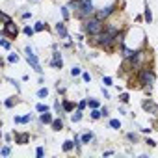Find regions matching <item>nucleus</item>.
<instances>
[{"instance_id":"nucleus-4","label":"nucleus","mask_w":158,"mask_h":158,"mask_svg":"<svg viewBox=\"0 0 158 158\" xmlns=\"http://www.w3.org/2000/svg\"><path fill=\"white\" fill-rule=\"evenodd\" d=\"M138 80H140V84L143 86V88H151V84L153 82H155V73H153L151 69H147V67H145V69H141L140 71V74H138Z\"/></svg>"},{"instance_id":"nucleus-12","label":"nucleus","mask_w":158,"mask_h":158,"mask_svg":"<svg viewBox=\"0 0 158 158\" xmlns=\"http://www.w3.org/2000/svg\"><path fill=\"white\" fill-rule=\"evenodd\" d=\"M143 108H145V110H153V112H158V108H156L155 104H153V102H149V101H145V102H143Z\"/></svg>"},{"instance_id":"nucleus-26","label":"nucleus","mask_w":158,"mask_h":158,"mask_svg":"<svg viewBox=\"0 0 158 158\" xmlns=\"http://www.w3.org/2000/svg\"><path fill=\"white\" fill-rule=\"evenodd\" d=\"M34 32H35V28H30V26H26V28H24V34L26 35H32Z\"/></svg>"},{"instance_id":"nucleus-31","label":"nucleus","mask_w":158,"mask_h":158,"mask_svg":"<svg viewBox=\"0 0 158 158\" xmlns=\"http://www.w3.org/2000/svg\"><path fill=\"white\" fill-rule=\"evenodd\" d=\"M0 43H2V47H4V49H9V41H6V39H2V41H0Z\"/></svg>"},{"instance_id":"nucleus-14","label":"nucleus","mask_w":158,"mask_h":158,"mask_svg":"<svg viewBox=\"0 0 158 158\" xmlns=\"http://www.w3.org/2000/svg\"><path fill=\"white\" fill-rule=\"evenodd\" d=\"M52 128H54V130H61V128H63V123H61L60 119H54V121H52Z\"/></svg>"},{"instance_id":"nucleus-20","label":"nucleus","mask_w":158,"mask_h":158,"mask_svg":"<svg viewBox=\"0 0 158 158\" xmlns=\"http://www.w3.org/2000/svg\"><path fill=\"white\" fill-rule=\"evenodd\" d=\"M7 61H9V63L19 61V56H17V54H9V56H7Z\"/></svg>"},{"instance_id":"nucleus-5","label":"nucleus","mask_w":158,"mask_h":158,"mask_svg":"<svg viewBox=\"0 0 158 158\" xmlns=\"http://www.w3.org/2000/svg\"><path fill=\"white\" fill-rule=\"evenodd\" d=\"M26 60H28V63H32V67H34L37 73H41V65H39V61H37V58H35V54H34V50L30 49V47H26Z\"/></svg>"},{"instance_id":"nucleus-1","label":"nucleus","mask_w":158,"mask_h":158,"mask_svg":"<svg viewBox=\"0 0 158 158\" xmlns=\"http://www.w3.org/2000/svg\"><path fill=\"white\" fill-rule=\"evenodd\" d=\"M113 37H115V34H113L112 30H108V28H104L101 32V34H97V35H93V41L97 43V45H101L104 50H112L113 49Z\"/></svg>"},{"instance_id":"nucleus-27","label":"nucleus","mask_w":158,"mask_h":158,"mask_svg":"<svg viewBox=\"0 0 158 158\" xmlns=\"http://www.w3.org/2000/svg\"><path fill=\"white\" fill-rule=\"evenodd\" d=\"M2 21H4V24H6V22H11L9 15H7V13H2Z\"/></svg>"},{"instance_id":"nucleus-33","label":"nucleus","mask_w":158,"mask_h":158,"mask_svg":"<svg viewBox=\"0 0 158 158\" xmlns=\"http://www.w3.org/2000/svg\"><path fill=\"white\" fill-rule=\"evenodd\" d=\"M13 104H15V101H11V99H7V101H6V108H11Z\"/></svg>"},{"instance_id":"nucleus-10","label":"nucleus","mask_w":158,"mask_h":158,"mask_svg":"<svg viewBox=\"0 0 158 158\" xmlns=\"http://www.w3.org/2000/svg\"><path fill=\"white\" fill-rule=\"evenodd\" d=\"M56 32H58V34L61 35L63 39L67 37V30H65V26H63V22H60V24H56Z\"/></svg>"},{"instance_id":"nucleus-28","label":"nucleus","mask_w":158,"mask_h":158,"mask_svg":"<svg viewBox=\"0 0 158 158\" xmlns=\"http://www.w3.org/2000/svg\"><path fill=\"white\" fill-rule=\"evenodd\" d=\"M43 28H45V24H43V22H37V24H35V32H41Z\"/></svg>"},{"instance_id":"nucleus-39","label":"nucleus","mask_w":158,"mask_h":158,"mask_svg":"<svg viewBox=\"0 0 158 158\" xmlns=\"http://www.w3.org/2000/svg\"><path fill=\"white\" fill-rule=\"evenodd\" d=\"M84 80H86V82H89V80H91V76H89L88 73H84Z\"/></svg>"},{"instance_id":"nucleus-29","label":"nucleus","mask_w":158,"mask_h":158,"mask_svg":"<svg viewBox=\"0 0 158 158\" xmlns=\"http://www.w3.org/2000/svg\"><path fill=\"white\" fill-rule=\"evenodd\" d=\"M119 99H121V102H128V93H123Z\"/></svg>"},{"instance_id":"nucleus-38","label":"nucleus","mask_w":158,"mask_h":158,"mask_svg":"<svg viewBox=\"0 0 158 158\" xmlns=\"http://www.w3.org/2000/svg\"><path fill=\"white\" fill-rule=\"evenodd\" d=\"M145 143H147V145H151V147H155V145H156V141H153V140H147Z\"/></svg>"},{"instance_id":"nucleus-19","label":"nucleus","mask_w":158,"mask_h":158,"mask_svg":"<svg viewBox=\"0 0 158 158\" xmlns=\"http://www.w3.org/2000/svg\"><path fill=\"white\" fill-rule=\"evenodd\" d=\"M47 95H49V89H47V88H41V89H39V91H37V97H47Z\"/></svg>"},{"instance_id":"nucleus-9","label":"nucleus","mask_w":158,"mask_h":158,"mask_svg":"<svg viewBox=\"0 0 158 158\" xmlns=\"http://www.w3.org/2000/svg\"><path fill=\"white\" fill-rule=\"evenodd\" d=\"M61 65H63V61H61L60 54H58V52H54V60H52V67H56V69H61Z\"/></svg>"},{"instance_id":"nucleus-37","label":"nucleus","mask_w":158,"mask_h":158,"mask_svg":"<svg viewBox=\"0 0 158 158\" xmlns=\"http://www.w3.org/2000/svg\"><path fill=\"white\" fill-rule=\"evenodd\" d=\"M30 119H32V115H24V117H22V123H28Z\"/></svg>"},{"instance_id":"nucleus-23","label":"nucleus","mask_w":158,"mask_h":158,"mask_svg":"<svg viewBox=\"0 0 158 158\" xmlns=\"http://www.w3.org/2000/svg\"><path fill=\"white\" fill-rule=\"evenodd\" d=\"M71 74H73V76H78V74H80V67H73V69H71Z\"/></svg>"},{"instance_id":"nucleus-11","label":"nucleus","mask_w":158,"mask_h":158,"mask_svg":"<svg viewBox=\"0 0 158 158\" xmlns=\"http://www.w3.org/2000/svg\"><path fill=\"white\" fill-rule=\"evenodd\" d=\"M52 115H50V113H47V112H43L41 113V123H52Z\"/></svg>"},{"instance_id":"nucleus-34","label":"nucleus","mask_w":158,"mask_h":158,"mask_svg":"<svg viewBox=\"0 0 158 158\" xmlns=\"http://www.w3.org/2000/svg\"><path fill=\"white\" fill-rule=\"evenodd\" d=\"M43 153H45V151H43V147H39V149H37V151H35V155H37L39 158H41V156H43Z\"/></svg>"},{"instance_id":"nucleus-30","label":"nucleus","mask_w":158,"mask_h":158,"mask_svg":"<svg viewBox=\"0 0 158 158\" xmlns=\"http://www.w3.org/2000/svg\"><path fill=\"white\" fill-rule=\"evenodd\" d=\"M61 13H63L65 19H69V9H67V7H61Z\"/></svg>"},{"instance_id":"nucleus-7","label":"nucleus","mask_w":158,"mask_h":158,"mask_svg":"<svg viewBox=\"0 0 158 158\" xmlns=\"http://www.w3.org/2000/svg\"><path fill=\"white\" fill-rule=\"evenodd\" d=\"M113 11H115V6H106V7H102V9H99L95 17H99L101 21H104V19H108Z\"/></svg>"},{"instance_id":"nucleus-13","label":"nucleus","mask_w":158,"mask_h":158,"mask_svg":"<svg viewBox=\"0 0 158 158\" xmlns=\"http://www.w3.org/2000/svg\"><path fill=\"white\" fill-rule=\"evenodd\" d=\"M73 147H74V141H65V143H63V151L65 153L73 151Z\"/></svg>"},{"instance_id":"nucleus-25","label":"nucleus","mask_w":158,"mask_h":158,"mask_svg":"<svg viewBox=\"0 0 158 158\" xmlns=\"http://www.w3.org/2000/svg\"><path fill=\"white\" fill-rule=\"evenodd\" d=\"M47 110H49V106H45V104H37V112H47Z\"/></svg>"},{"instance_id":"nucleus-15","label":"nucleus","mask_w":158,"mask_h":158,"mask_svg":"<svg viewBox=\"0 0 158 158\" xmlns=\"http://www.w3.org/2000/svg\"><path fill=\"white\" fill-rule=\"evenodd\" d=\"M110 126H112V128H115V130H119V128H121L119 119H110Z\"/></svg>"},{"instance_id":"nucleus-18","label":"nucleus","mask_w":158,"mask_h":158,"mask_svg":"<svg viewBox=\"0 0 158 158\" xmlns=\"http://www.w3.org/2000/svg\"><path fill=\"white\" fill-rule=\"evenodd\" d=\"M143 17H145V21H147V22L153 21V15H151V9H149V6L145 7V15H143Z\"/></svg>"},{"instance_id":"nucleus-3","label":"nucleus","mask_w":158,"mask_h":158,"mask_svg":"<svg viewBox=\"0 0 158 158\" xmlns=\"http://www.w3.org/2000/svg\"><path fill=\"white\" fill-rule=\"evenodd\" d=\"M80 11L76 13V17H80V19H88V17H93V13H95V7H93V4H91V0H80Z\"/></svg>"},{"instance_id":"nucleus-2","label":"nucleus","mask_w":158,"mask_h":158,"mask_svg":"<svg viewBox=\"0 0 158 158\" xmlns=\"http://www.w3.org/2000/svg\"><path fill=\"white\" fill-rule=\"evenodd\" d=\"M104 30V24H102V21L99 17H88V19H84V32L88 35H97V34H101V32Z\"/></svg>"},{"instance_id":"nucleus-35","label":"nucleus","mask_w":158,"mask_h":158,"mask_svg":"<svg viewBox=\"0 0 158 158\" xmlns=\"http://www.w3.org/2000/svg\"><path fill=\"white\" fill-rule=\"evenodd\" d=\"M89 106H91V108H97L99 102H97V101H89Z\"/></svg>"},{"instance_id":"nucleus-22","label":"nucleus","mask_w":158,"mask_h":158,"mask_svg":"<svg viewBox=\"0 0 158 158\" xmlns=\"http://www.w3.org/2000/svg\"><path fill=\"white\" fill-rule=\"evenodd\" d=\"M9 151H11L9 145H4V147H2V156H7V155H9Z\"/></svg>"},{"instance_id":"nucleus-6","label":"nucleus","mask_w":158,"mask_h":158,"mask_svg":"<svg viewBox=\"0 0 158 158\" xmlns=\"http://www.w3.org/2000/svg\"><path fill=\"white\" fill-rule=\"evenodd\" d=\"M17 34H19V28L13 24V22H6L4 24V30H2V35H11V37H17Z\"/></svg>"},{"instance_id":"nucleus-8","label":"nucleus","mask_w":158,"mask_h":158,"mask_svg":"<svg viewBox=\"0 0 158 158\" xmlns=\"http://www.w3.org/2000/svg\"><path fill=\"white\" fill-rule=\"evenodd\" d=\"M15 141H17L19 145H26L30 141V136L28 134H15Z\"/></svg>"},{"instance_id":"nucleus-17","label":"nucleus","mask_w":158,"mask_h":158,"mask_svg":"<svg viewBox=\"0 0 158 158\" xmlns=\"http://www.w3.org/2000/svg\"><path fill=\"white\" fill-rule=\"evenodd\" d=\"M91 140H93V134H91V132H88V134H84V136H82V143H89Z\"/></svg>"},{"instance_id":"nucleus-36","label":"nucleus","mask_w":158,"mask_h":158,"mask_svg":"<svg viewBox=\"0 0 158 158\" xmlns=\"http://www.w3.org/2000/svg\"><path fill=\"white\" fill-rule=\"evenodd\" d=\"M86 104H88V102H86V101H82V102H78V108H80V110H82V108H86Z\"/></svg>"},{"instance_id":"nucleus-32","label":"nucleus","mask_w":158,"mask_h":158,"mask_svg":"<svg viewBox=\"0 0 158 158\" xmlns=\"http://www.w3.org/2000/svg\"><path fill=\"white\" fill-rule=\"evenodd\" d=\"M102 82H104V86H112V78H110V76H106Z\"/></svg>"},{"instance_id":"nucleus-21","label":"nucleus","mask_w":158,"mask_h":158,"mask_svg":"<svg viewBox=\"0 0 158 158\" xmlns=\"http://www.w3.org/2000/svg\"><path fill=\"white\" fill-rule=\"evenodd\" d=\"M101 115H102V112H99L97 108H93V112H91V117H93V119H99Z\"/></svg>"},{"instance_id":"nucleus-24","label":"nucleus","mask_w":158,"mask_h":158,"mask_svg":"<svg viewBox=\"0 0 158 158\" xmlns=\"http://www.w3.org/2000/svg\"><path fill=\"white\" fill-rule=\"evenodd\" d=\"M80 119H82V113H80V110H78V112H76V113L73 115V121L76 123V121H80Z\"/></svg>"},{"instance_id":"nucleus-16","label":"nucleus","mask_w":158,"mask_h":158,"mask_svg":"<svg viewBox=\"0 0 158 158\" xmlns=\"http://www.w3.org/2000/svg\"><path fill=\"white\" fill-rule=\"evenodd\" d=\"M73 108H74V104H73V102H69V101H63V110H65V112H71Z\"/></svg>"}]
</instances>
